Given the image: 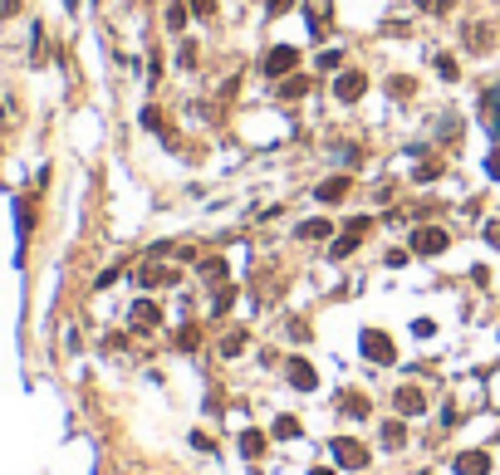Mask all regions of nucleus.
<instances>
[{"mask_svg": "<svg viewBox=\"0 0 500 475\" xmlns=\"http://www.w3.org/2000/svg\"><path fill=\"white\" fill-rule=\"evenodd\" d=\"M192 5V20H216L221 15V0H187Z\"/></svg>", "mask_w": 500, "mask_h": 475, "instance_id": "29", "label": "nucleus"}, {"mask_svg": "<svg viewBox=\"0 0 500 475\" xmlns=\"http://www.w3.org/2000/svg\"><path fill=\"white\" fill-rule=\"evenodd\" d=\"M407 177H412V187H432V182H441V177H446V162H441V157H422Z\"/></svg>", "mask_w": 500, "mask_h": 475, "instance_id": "20", "label": "nucleus"}, {"mask_svg": "<svg viewBox=\"0 0 500 475\" xmlns=\"http://www.w3.org/2000/svg\"><path fill=\"white\" fill-rule=\"evenodd\" d=\"M373 412V402L363 397V392H343V417H353V421H363Z\"/></svg>", "mask_w": 500, "mask_h": 475, "instance_id": "25", "label": "nucleus"}, {"mask_svg": "<svg viewBox=\"0 0 500 475\" xmlns=\"http://www.w3.org/2000/svg\"><path fill=\"white\" fill-rule=\"evenodd\" d=\"M496 39H500V30L491 20H466V25H461V49H466V54H491Z\"/></svg>", "mask_w": 500, "mask_h": 475, "instance_id": "11", "label": "nucleus"}, {"mask_svg": "<svg viewBox=\"0 0 500 475\" xmlns=\"http://www.w3.org/2000/svg\"><path fill=\"white\" fill-rule=\"evenodd\" d=\"M172 64H177V69H197V64H201V39L182 35V39H177V54H172Z\"/></svg>", "mask_w": 500, "mask_h": 475, "instance_id": "22", "label": "nucleus"}, {"mask_svg": "<svg viewBox=\"0 0 500 475\" xmlns=\"http://www.w3.org/2000/svg\"><path fill=\"white\" fill-rule=\"evenodd\" d=\"M197 343H201V328L197 323H182V328H177V348H182V353H197Z\"/></svg>", "mask_w": 500, "mask_h": 475, "instance_id": "27", "label": "nucleus"}, {"mask_svg": "<svg viewBox=\"0 0 500 475\" xmlns=\"http://www.w3.org/2000/svg\"><path fill=\"white\" fill-rule=\"evenodd\" d=\"M481 235H486L491 250H500V216H486V221H481Z\"/></svg>", "mask_w": 500, "mask_h": 475, "instance_id": "30", "label": "nucleus"}, {"mask_svg": "<svg viewBox=\"0 0 500 475\" xmlns=\"http://www.w3.org/2000/svg\"><path fill=\"white\" fill-rule=\"evenodd\" d=\"M300 417H275V421H270V436H275V441H300Z\"/></svg>", "mask_w": 500, "mask_h": 475, "instance_id": "24", "label": "nucleus"}, {"mask_svg": "<svg viewBox=\"0 0 500 475\" xmlns=\"http://www.w3.org/2000/svg\"><path fill=\"white\" fill-rule=\"evenodd\" d=\"M373 230H378V216H373V211H353V216H343V221H339V235L324 245L329 260H353V255L368 245Z\"/></svg>", "mask_w": 500, "mask_h": 475, "instance_id": "1", "label": "nucleus"}, {"mask_svg": "<svg viewBox=\"0 0 500 475\" xmlns=\"http://www.w3.org/2000/svg\"><path fill=\"white\" fill-rule=\"evenodd\" d=\"M358 353H363L373 368H393V363H398V343H393L388 328H363V333H358Z\"/></svg>", "mask_w": 500, "mask_h": 475, "instance_id": "6", "label": "nucleus"}, {"mask_svg": "<svg viewBox=\"0 0 500 475\" xmlns=\"http://www.w3.org/2000/svg\"><path fill=\"white\" fill-rule=\"evenodd\" d=\"M407 260H417V255H412L407 245H388V250H383V265H388V270H402Z\"/></svg>", "mask_w": 500, "mask_h": 475, "instance_id": "28", "label": "nucleus"}, {"mask_svg": "<svg viewBox=\"0 0 500 475\" xmlns=\"http://www.w3.org/2000/svg\"><path fill=\"white\" fill-rule=\"evenodd\" d=\"M192 446H197V451H216V441H211L206 431H192Z\"/></svg>", "mask_w": 500, "mask_h": 475, "instance_id": "35", "label": "nucleus"}, {"mask_svg": "<svg viewBox=\"0 0 500 475\" xmlns=\"http://www.w3.org/2000/svg\"><path fill=\"white\" fill-rule=\"evenodd\" d=\"M285 333H290L295 343H304V338H309V323H304V319H290V323H285Z\"/></svg>", "mask_w": 500, "mask_h": 475, "instance_id": "33", "label": "nucleus"}, {"mask_svg": "<svg viewBox=\"0 0 500 475\" xmlns=\"http://www.w3.org/2000/svg\"><path fill=\"white\" fill-rule=\"evenodd\" d=\"M461 216L481 226V221H486V206H481V196H471V201H461Z\"/></svg>", "mask_w": 500, "mask_h": 475, "instance_id": "31", "label": "nucleus"}, {"mask_svg": "<svg viewBox=\"0 0 500 475\" xmlns=\"http://www.w3.org/2000/svg\"><path fill=\"white\" fill-rule=\"evenodd\" d=\"M309 475H339L334 466H309Z\"/></svg>", "mask_w": 500, "mask_h": 475, "instance_id": "36", "label": "nucleus"}, {"mask_svg": "<svg viewBox=\"0 0 500 475\" xmlns=\"http://www.w3.org/2000/svg\"><path fill=\"white\" fill-rule=\"evenodd\" d=\"M295 10V0H265V15L270 20H280V15H290Z\"/></svg>", "mask_w": 500, "mask_h": 475, "instance_id": "32", "label": "nucleus"}, {"mask_svg": "<svg viewBox=\"0 0 500 475\" xmlns=\"http://www.w3.org/2000/svg\"><path fill=\"white\" fill-rule=\"evenodd\" d=\"M432 74H437L446 89H456V84L466 79V74H461V59H456L451 49H437V54H432Z\"/></svg>", "mask_w": 500, "mask_h": 475, "instance_id": "15", "label": "nucleus"}, {"mask_svg": "<svg viewBox=\"0 0 500 475\" xmlns=\"http://www.w3.org/2000/svg\"><path fill=\"white\" fill-rule=\"evenodd\" d=\"M300 64H304V49H300V44L275 39V44H265V54H260V79H265V84H280V79H290Z\"/></svg>", "mask_w": 500, "mask_h": 475, "instance_id": "4", "label": "nucleus"}, {"mask_svg": "<svg viewBox=\"0 0 500 475\" xmlns=\"http://www.w3.org/2000/svg\"><path fill=\"white\" fill-rule=\"evenodd\" d=\"M245 343H250V333H245V328H231V333L216 343V353H221V358H240V353H245Z\"/></svg>", "mask_w": 500, "mask_h": 475, "instance_id": "23", "label": "nucleus"}, {"mask_svg": "<svg viewBox=\"0 0 500 475\" xmlns=\"http://www.w3.org/2000/svg\"><path fill=\"white\" fill-rule=\"evenodd\" d=\"M138 123H142L147 132H167V118H162V108H157V103H147V108L138 113Z\"/></svg>", "mask_w": 500, "mask_h": 475, "instance_id": "26", "label": "nucleus"}, {"mask_svg": "<svg viewBox=\"0 0 500 475\" xmlns=\"http://www.w3.org/2000/svg\"><path fill=\"white\" fill-rule=\"evenodd\" d=\"M162 25H167V35L182 39V35L192 30V5H187V0H172V5L162 10Z\"/></svg>", "mask_w": 500, "mask_h": 475, "instance_id": "19", "label": "nucleus"}, {"mask_svg": "<svg viewBox=\"0 0 500 475\" xmlns=\"http://www.w3.org/2000/svg\"><path fill=\"white\" fill-rule=\"evenodd\" d=\"M285 382H290L295 392H314V387H319V368H314L304 353H295V358H285Z\"/></svg>", "mask_w": 500, "mask_h": 475, "instance_id": "12", "label": "nucleus"}, {"mask_svg": "<svg viewBox=\"0 0 500 475\" xmlns=\"http://www.w3.org/2000/svg\"><path fill=\"white\" fill-rule=\"evenodd\" d=\"M270 441H275V436H270V431H260V426H245V431H240V441H236V446H240V456H245V461H260V456H265V451H270Z\"/></svg>", "mask_w": 500, "mask_h": 475, "instance_id": "17", "label": "nucleus"}, {"mask_svg": "<svg viewBox=\"0 0 500 475\" xmlns=\"http://www.w3.org/2000/svg\"><path fill=\"white\" fill-rule=\"evenodd\" d=\"M383 94L393 98V103H412V98H417V79H412V74H388V79H383Z\"/></svg>", "mask_w": 500, "mask_h": 475, "instance_id": "21", "label": "nucleus"}, {"mask_svg": "<svg viewBox=\"0 0 500 475\" xmlns=\"http://www.w3.org/2000/svg\"><path fill=\"white\" fill-rule=\"evenodd\" d=\"M451 471H456V475H491V451H481V446H471V451H456Z\"/></svg>", "mask_w": 500, "mask_h": 475, "instance_id": "16", "label": "nucleus"}, {"mask_svg": "<svg viewBox=\"0 0 500 475\" xmlns=\"http://www.w3.org/2000/svg\"><path fill=\"white\" fill-rule=\"evenodd\" d=\"M427 407H432V392H427L422 382L393 387V412H398V417H427Z\"/></svg>", "mask_w": 500, "mask_h": 475, "instance_id": "10", "label": "nucleus"}, {"mask_svg": "<svg viewBox=\"0 0 500 475\" xmlns=\"http://www.w3.org/2000/svg\"><path fill=\"white\" fill-rule=\"evenodd\" d=\"M329 456H334L339 471H368V466H373V451H368L358 436H334V441H329Z\"/></svg>", "mask_w": 500, "mask_h": 475, "instance_id": "8", "label": "nucleus"}, {"mask_svg": "<svg viewBox=\"0 0 500 475\" xmlns=\"http://www.w3.org/2000/svg\"><path fill=\"white\" fill-rule=\"evenodd\" d=\"M348 196H353V172H329V177H319L314 187H309V201L319 206V211H339V206H348Z\"/></svg>", "mask_w": 500, "mask_h": 475, "instance_id": "5", "label": "nucleus"}, {"mask_svg": "<svg viewBox=\"0 0 500 475\" xmlns=\"http://www.w3.org/2000/svg\"><path fill=\"white\" fill-rule=\"evenodd\" d=\"M451 245H456V235L441 221H412V230H407V250L417 260H441Z\"/></svg>", "mask_w": 500, "mask_h": 475, "instance_id": "2", "label": "nucleus"}, {"mask_svg": "<svg viewBox=\"0 0 500 475\" xmlns=\"http://www.w3.org/2000/svg\"><path fill=\"white\" fill-rule=\"evenodd\" d=\"M343 64H348V44H329V49H319V54H314V64H309V69H314L319 79H334Z\"/></svg>", "mask_w": 500, "mask_h": 475, "instance_id": "14", "label": "nucleus"}, {"mask_svg": "<svg viewBox=\"0 0 500 475\" xmlns=\"http://www.w3.org/2000/svg\"><path fill=\"white\" fill-rule=\"evenodd\" d=\"M373 89V79H368V69L363 64H343L334 79H329V98H334V108H358L363 98Z\"/></svg>", "mask_w": 500, "mask_h": 475, "instance_id": "3", "label": "nucleus"}, {"mask_svg": "<svg viewBox=\"0 0 500 475\" xmlns=\"http://www.w3.org/2000/svg\"><path fill=\"white\" fill-rule=\"evenodd\" d=\"M314 94H319V74H314V69H309V74L295 69L290 79L270 84V98H275V103H304V98H314Z\"/></svg>", "mask_w": 500, "mask_h": 475, "instance_id": "9", "label": "nucleus"}, {"mask_svg": "<svg viewBox=\"0 0 500 475\" xmlns=\"http://www.w3.org/2000/svg\"><path fill=\"white\" fill-rule=\"evenodd\" d=\"M334 235H339V221L329 211L304 216V221H295V230H290V240H300V245H329Z\"/></svg>", "mask_w": 500, "mask_h": 475, "instance_id": "7", "label": "nucleus"}, {"mask_svg": "<svg viewBox=\"0 0 500 475\" xmlns=\"http://www.w3.org/2000/svg\"><path fill=\"white\" fill-rule=\"evenodd\" d=\"M128 319H133V333H157L162 328V304L157 299H138Z\"/></svg>", "mask_w": 500, "mask_h": 475, "instance_id": "13", "label": "nucleus"}, {"mask_svg": "<svg viewBox=\"0 0 500 475\" xmlns=\"http://www.w3.org/2000/svg\"><path fill=\"white\" fill-rule=\"evenodd\" d=\"M486 177H491V182H500V147H491V152H486Z\"/></svg>", "mask_w": 500, "mask_h": 475, "instance_id": "34", "label": "nucleus"}, {"mask_svg": "<svg viewBox=\"0 0 500 475\" xmlns=\"http://www.w3.org/2000/svg\"><path fill=\"white\" fill-rule=\"evenodd\" d=\"M378 446H383V451H402V446H407V417L393 412V417L378 426Z\"/></svg>", "mask_w": 500, "mask_h": 475, "instance_id": "18", "label": "nucleus"}]
</instances>
